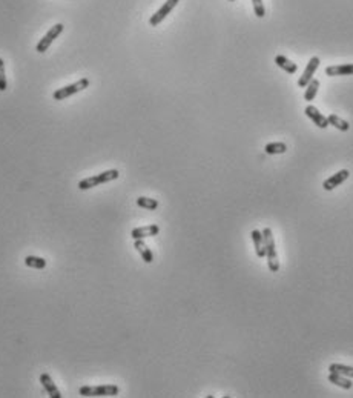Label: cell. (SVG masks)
I'll return each instance as SVG.
<instances>
[{
    "instance_id": "1",
    "label": "cell",
    "mask_w": 353,
    "mask_h": 398,
    "mask_svg": "<svg viewBox=\"0 0 353 398\" xmlns=\"http://www.w3.org/2000/svg\"><path fill=\"white\" fill-rule=\"evenodd\" d=\"M263 237H264V249H266V258H267V266L270 272H278L280 271V260L277 255V248H275V240H273V234L270 227L263 229Z\"/></svg>"
},
{
    "instance_id": "2",
    "label": "cell",
    "mask_w": 353,
    "mask_h": 398,
    "mask_svg": "<svg viewBox=\"0 0 353 398\" xmlns=\"http://www.w3.org/2000/svg\"><path fill=\"white\" fill-rule=\"evenodd\" d=\"M119 176H120V173L117 169H109V171H105V173H100V174H97L94 177H88L85 180H80V182H78V189L86 191V189H91L94 186H99V185L117 180V179H119Z\"/></svg>"
},
{
    "instance_id": "3",
    "label": "cell",
    "mask_w": 353,
    "mask_h": 398,
    "mask_svg": "<svg viewBox=\"0 0 353 398\" xmlns=\"http://www.w3.org/2000/svg\"><path fill=\"white\" fill-rule=\"evenodd\" d=\"M120 389L115 385H100V386H85L80 388L78 394L83 397H114L119 395Z\"/></svg>"
},
{
    "instance_id": "4",
    "label": "cell",
    "mask_w": 353,
    "mask_h": 398,
    "mask_svg": "<svg viewBox=\"0 0 353 398\" xmlns=\"http://www.w3.org/2000/svg\"><path fill=\"white\" fill-rule=\"evenodd\" d=\"M89 86V79H82V80H78L72 85H68V86H63V88H58L54 94H52V97L54 100H65L71 96H74V94L77 92H80L83 89H86Z\"/></svg>"
},
{
    "instance_id": "5",
    "label": "cell",
    "mask_w": 353,
    "mask_h": 398,
    "mask_svg": "<svg viewBox=\"0 0 353 398\" xmlns=\"http://www.w3.org/2000/svg\"><path fill=\"white\" fill-rule=\"evenodd\" d=\"M62 31H63V25L62 23H57V25H54L46 34H45V37L43 39L40 40L37 43V46H35V51L37 52H45L49 46H51V43L57 39L58 35L62 34Z\"/></svg>"
},
{
    "instance_id": "6",
    "label": "cell",
    "mask_w": 353,
    "mask_h": 398,
    "mask_svg": "<svg viewBox=\"0 0 353 398\" xmlns=\"http://www.w3.org/2000/svg\"><path fill=\"white\" fill-rule=\"evenodd\" d=\"M180 0H168V2H165V5L157 11L151 18H149V23L151 26H157V25H160L165 18L168 17V14H171V11L178 5Z\"/></svg>"
},
{
    "instance_id": "7",
    "label": "cell",
    "mask_w": 353,
    "mask_h": 398,
    "mask_svg": "<svg viewBox=\"0 0 353 398\" xmlns=\"http://www.w3.org/2000/svg\"><path fill=\"white\" fill-rule=\"evenodd\" d=\"M320 63H321V62H320V57H312V59L309 60V63H307V66H306L303 75L298 79V86H300V88H306V86H307V83L313 79V74L317 72Z\"/></svg>"
},
{
    "instance_id": "8",
    "label": "cell",
    "mask_w": 353,
    "mask_h": 398,
    "mask_svg": "<svg viewBox=\"0 0 353 398\" xmlns=\"http://www.w3.org/2000/svg\"><path fill=\"white\" fill-rule=\"evenodd\" d=\"M349 176H350V173H349L347 169H341V171H338L337 174H333L332 177H329L327 180H324L323 182V188L326 189V191H332V189L341 186L349 179Z\"/></svg>"
},
{
    "instance_id": "9",
    "label": "cell",
    "mask_w": 353,
    "mask_h": 398,
    "mask_svg": "<svg viewBox=\"0 0 353 398\" xmlns=\"http://www.w3.org/2000/svg\"><path fill=\"white\" fill-rule=\"evenodd\" d=\"M160 232V226L159 224H148V226H143V227H135V229L131 231V237L134 240H143L146 237H154V235H159Z\"/></svg>"
},
{
    "instance_id": "10",
    "label": "cell",
    "mask_w": 353,
    "mask_h": 398,
    "mask_svg": "<svg viewBox=\"0 0 353 398\" xmlns=\"http://www.w3.org/2000/svg\"><path fill=\"white\" fill-rule=\"evenodd\" d=\"M304 112H306V116L315 123L318 128H321V129H324V128H327L329 126V122H327V117H324L323 114L315 108V106H307L306 109H304Z\"/></svg>"
},
{
    "instance_id": "11",
    "label": "cell",
    "mask_w": 353,
    "mask_h": 398,
    "mask_svg": "<svg viewBox=\"0 0 353 398\" xmlns=\"http://www.w3.org/2000/svg\"><path fill=\"white\" fill-rule=\"evenodd\" d=\"M326 74L330 75V77H338V75H353V63L327 66Z\"/></svg>"
},
{
    "instance_id": "12",
    "label": "cell",
    "mask_w": 353,
    "mask_h": 398,
    "mask_svg": "<svg viewBox=\"0 0 353 398\" xmlns=\"http://www.w3.org/2000/svg\"><path fill=\"white\" fill-rule=\"evenodd\" d=\"M40 383H42V386L45 388V391L48 392V395H49L51 398H60V397H62L60 391L57 389V386H55V383L52 382V378H51L49 374H42V375H40Z\"/></svg>"
},
{
    "instance_id": "13",
    "label": "cell",
    "mask_w": 353,
    "mask_h": 398,
    "mask_svg": "<svg viewBox=\"0 0 353 398\" xmlns=\"http://www.w3.org/2000/svg\"><path fill=\"white\" fill-rule=\"evenodd\" d=\"M253 244H255V252H257L258 258H264L266 257V249H264V237L263 232H260L258 229H253L250 232Z\"/></svg>"
},
{
    "instance_id": "14",
    "label": "cell",
    "mask_w": 353,
    "mask_h": 398,
    "mask_svg": "<svg viewBox=\"0 0 353 398\" xmlns=\"http://www.w3.org/2000/svg\"><path fill=\"white\" fill-rule=\"evenodd\" d=\"M134 248L139 251V254L142 255V258H143L145 263L151 264L154 261V254H152V251L148 248L146 243L143 240H134Z\"/></svg>"
},
{
    "instance_id": "15",
    "label": "cell",
    "mask_w": 353,
    "mask_h": 398,
    "mask_svg": "<svg viewBox=\"0 0 353 398\" xmlns=\"http://www.w3.org/2000/svg\"><path fill=\"white\" fill-rule=\"evenodd\" d=\"M329 382L333 383V385H337V386H340V388H343V389H346V391H349V389L353 388V383H352V380H350L349 377H344V375H340V374H335V372H330Z\"/></svg>"
},
{
    "instance_id": "16",
    "label": "cell",
    "mask_w": 353,
    "mask_h": 398,
    "mask_svg": "<svg viewBox=\"0 0 353 398\" xmlns=\"http://www.w3.org/2000/svg\"><path fill=\"white\" fill-rule=\"evenodd\" d=\"M275 63L283 69V71H286L287 74H295L297 71H298V66L293 63L292 60H289L286 55H277L275 57Z\"/></svg>"
},
{
    "instance_id": "17",
    "label": "cell",
    "mask_w": 353,
    "mask_h": 398,
    "mask_svg": "<svg viewBox=\"0 0 353 398\" xmlns=\"http://www.w3.org/2000/svg\"><path fill=\"white\" fill-rule=\"evenodd\" d=\"M327 122H329V125L335 126L337 129H340V131H344V132H346V131H349V128H350L349 122H346L344 119H341L340 116H337V114H329Z\"/></svg>"
},
{
    "instance_id": "18",
    "label": "cell",
    "mask_w": 353,
    "mask_h": 398,
    "mask_svg": "<svg viewBox=\"0 0 353 398\" xmlns=\"http://www.w3.org/2000/svg\"><path fill=\"white\" fill-rule=\"evenodd\" d=\"M329 371L330 372H335V374H340V375H344V377H349V378H353V366H346V365H340V363H332L329 366Z\"/></svg>"
},
{
    "instance_id": "19",
    "label": "cell",
    "mask_w": 353,
    "mask_h": 398,
    "mask_svg": "<svg viewBox=\"0 0 353 398\" xmlns=\"http://www.w3.org/2000/svg\"><path fill=\"white\" fill-rule=\"evenodd\" d=\"M306 88H307V89H306V92H304V99H306L307 102H312L313 99L317 97V92H318V88H320V82H318L317 79H312V80L307 83Z\"/></svg>"
},
{
    "instance_id": "20",
    "label": "cell",
    "mask_w": 353,
    "mask_h": 398,
    "mask_svg": "<svg viewBox=\"0 0 353 398\" xmlns=\"http://www.w3.org/2000/svg\"><path fill=\"white\" fill-rule=\"evenodd\" d=\"M25 264L28 268H32V269H43V268H46V260L42 258V257L28 255L25 258Z\"/></svg>"
},
{
    "instance_id": "21",
    "label": "cell",
    "mask_w": 353,
    "mask_h": 398,
    "mask_svg": "<svg viewBox=\"0 0 353 398\" xmlns=\"http://www.w3.org/2000/svg\"><path fill=\"white\" fill-rule=\"evenodd\" d=\"M266 154H270V156H275V154H284L287 151V146L286 143H281V142H275V143H267L266 148Z\"/></svg>"
},
{
    "instance_id": "22",
    "label": "cell",
    "mask_w": 353,
    "mask_h": 398,
    "mask_svg": "<svg viewBox=\"0 0 353 398\" xmlns=\"http://www.w3.org/2000/svg\"><path fill=\"white\" fill-rule=\"evenodd\" d=\"M137 204L143 209H148V211H155L157 207H159V201L155 199H149V197H139L137 199Z\"/></svg>"
},
{
    "instance_id": "23",
    "label": "cell",
    "mask_w": 353,
    "mask_h": 398,
    "mask_svg": "<svg viewBox=\"0 0 353 398\" xmlns=\"http://www.w3.org/2000/svg\"><path fill=\"white\" fill-rule=\"evenodd\" d=\"M252 3H253L255 15L260 17V18L266 15V9H264V5H263V0H252Z\"/></svg>"
},
{
    "instance_id": "24",
    "label": "cell",
    "mask_w": 353,
    "mask_h": 398,
    "mask_svg": "<svg viewBox=\"0 0 353 398\" xmlns=\"http://www.w3.org/2000/svg\"><path fill=\"white\" fill-rule=\"evenodd\" d=\"M8 88L6 83V75H5V63L0 59V91H5Z\"/></svg>"
},
{
    "instance_id": "25",
    "label": "cell",
    "mask_w": 353,
    "mask_h": 398,
    "mask_svg": "<svg viewBox=\"0 0 353 398\" xmlns=\"http://www.w3.org/2000/svg\"><path fill=\"white\" fill-rule=\"evenodd\" d=\"M230 2H233V0H230Z\"/></svg>"
}]
</instances>
